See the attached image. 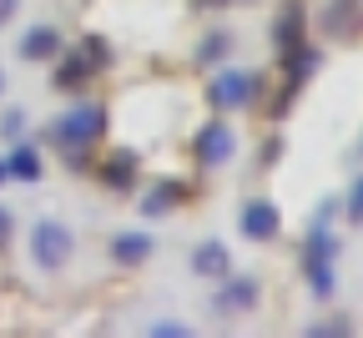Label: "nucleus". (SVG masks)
Instances as JSON below:
<instances>
[{
  "label": "nucleus",
  "instance_id": "f03ea898",
  "mask_svg": "<svg viewBox=\"0 0 363 338\" xmlns=\"http://www.w3.org/2000/svg\"><path fill=\"white\" fill-rule=\"evenodd\" d=\"M101 131H106V107H101V102H86V96H81L66 116L51 121V141H56L61 152H86V147H96Z\"/></svg>",
  "mask_w": 363,
  "mask_h": 338
},
{
  "label": "nucleus",
  "instance_id": "aec40b11",
  "mask_svg": "<svg viewBox=\"0 0 363 338\" xmlns=\"http://www.w3.org/2000/svg\"><path fill=\"white\" fill-rule=\"evenodd\" d=\"M147 333L152 338H192V328L177 323V318H157V323H147Z\"/></svg>",
  "mask_w": 363,
  "mask_h": 338
},
{
  "label": "nucleus",
  "instance_id": "9d476101",
  "mask_svg": "<svg viewBox=\"0 0 363 338\" xmlns=\"http://www.w3.org/2000/svg\"><path fill=\"white\" fill-rule=\"evenodd\" d=\"M152 253H157L152 232H116V237H111V258H116L121 268H142Z\"/></svg>",
  "mask_w": 363,
  "mask_h": 338
},
{
  "label": "nucleus",
  "instance_id": "cd10ccee",
  "mask_svg": "<svg viewBox=\"0 0 363 338\" xmlns=\"http://www.w3.org/2000/svg\"><path fill=\"white\" fill-rule=\"evenodd\" d=\"M0 91H6V71H0Z\"/></svg>",
  "mask_w": 363,
  "mask_h": 338
},
{
  "label": "nucleus",
  "instance_id": "4be33fe9",
  "mask_svg": "<svg viewBox=\"0 0 363 338\" xmlns=\"http://www.w3.org/2000/svg\"><path fill=\"white\" fill-rule=\"evenodd\" d=\"M303 333H308V338H323V333H338V338H343V333H353V328H348V318H328V323H308Z\"/></svg>",
  "mask_w": 363,
  "mask_h": 338
},
{
  "label": "nucleus",
  "instance_id": "0eeeda50",
  "mask_svg": "<svg viewBox=\"0 0 363 338\" xmlns=\"http://www.w3.org/2000/svg\"><path fill=\"white\" fill-rule=\"evenodd\" d=\"M197 157H202V167H227V162L238 157L233 126H227V121H207V126L197 131Z\"/></svg>",
  "mask_w": 363,
  "mask_h": 338
},
{
  "label": "nucleus",
  "instance_id": "6e6552de",
  "mask_svg": "<svg viewBox=\"0 0 363 338\" xmlns=\"http://www.w3.org/2000/svg\"><path fill=\"white\" fill-rule=\"evenodd\" d=\"M303 26H308L303 0H288V6L278 11V26H272V45H278V56H288V51H298V45H308Z\"/></svg>",
  "mask_w": 363,
  "mask_h": 338
},
{
  "label": "nucleus",
  "instance_id": "412c9836",
  "mask_svg": "<svg viewBox=\"0 0 363 338\" xmlns=\"http://www.w3.org/2000/svg\"><path fill=\"white\" fill-rule=\"evenodd\" d=\"M343 217H348V222H363V177L348 187V197H343Z\"/></svg>",
  "mask_w": 363,
  "mask_h": 338
},
{
  "label": "nucleus",
  "instance_id": "4468645a",
  "mask_svg": "<svg viewBox=\"0 0 363 338\" xmlns=\"http://www.w3.org/2000/svg\"><path fill=\"white\" fill-rule=\"evenodd\" d=\"M136 167H142V162H136V152H111L106 162H101V182L111 187V192H126V187H136Z\"/></svg>",
  "mask_w": 363,
  "mask_h": 338
},
{
  "label": "nucleus",
  "instance_id": "a878e982",
  "mask_svg": "<svg viewBox=\"0 0 363 338\" xmlns=\"http://www.w3.org/2000/svg\"><path fill=\"white\" fill-rule=\"evenodd\" d=\"M197 6H207V11H227V6H238V0H197Z\"/></svg>",
  "mask_w": 363,
  "mask_h": 338
},
{
  "label": "nucleus",
  "instance_id": "423d86ee",
  "mask_svg": "<svg viewBox=\"0 0 363 338\" xmlns=\"http://www.w3.org/2000/svg\"><path fill=\"white\" fill-rule=\"evenodd\" d=\"M238 227H242L247 243H272L278 227H283V212L272 207L267 197H247V202L238 207Z\"/></svg>",
  "mask_w": 363,
  "mask_h": 338
},
{
  "label": "nucleus",
  "instance_id": "7ed1b4c3",
  "mask_svg": "<svg viewBox=\"0 0 363 338\" xmlns=\"http://www.w3.org/2000/svg\"><path fill=\"white\" fill-rule=\"evenodd\" d=\"M30 258H35V268H45V273H61V268L76 258V232H71L66 222H56V217H40V222L30 227Z\"/></svg>",
  "mask_w": 363,
  "mask_h": 338
},
{
  "label": "nucleus",
  "instance_id": "f8f14e48",
  "mask_svg": "<svg viewBox=\"0 0 363 338\" xmlns=\"http://www.w3.org/2000/svg\"><path fill=\"white\" fill-rule=\"evenodd\" d=\"M187 197H192V187H187V182H162V187H152L147 197H142V217H162V212L182 207Z\"/></svg>",
  "mask_w": 363,
  "mask_h": 338
},
{
  "label": "nucleus",
  "instance_id": "f3484780",
  "mask_svg": "<svg viewBox=\"0 0 363 338\" xmlns=\"http://www.w3.org/2000/svg\"><path fill=\"white\" fill-rule=\"evenodd\" d=\"M353 6H358V0H333V11L323 16V26H328V40H343V36L353 31Z\"/></svg>",
  "mask_w": 363,
  "mask_h": 338
},
{
  "label": "nucleus",
  "instance_id": "a211bd4d",
  "mask_svg": "<svg viewBox=\"0 0 363 338\" xmlns=\"http://www.w3.org/2000/svg\"><path fill=\"white\" fill-rule=\"evenodd\" d=\"M76 51H81V61H86L91 71H106V66H111V45H106L101 36H86V45H76Z\"/></svg>",
  "mask_w": 363,
  "mask_h": 338
},
{
  "label": "nucleus",
  "instance_id": "1a4fd4ad",
  "mask_svg": "<svg viewBox=\"0 0 363 338\" xmlns=\"http://www.w3.org/2000/svg\"><path fill=\"white\" fill-rule=\"evenodd\" d=\"M192 273H197V278H207V283H217V278L233 273V253H227L222 237H207V243H197V248H192Z\"/></svg>",
  "mask_w": 363,
  "mask_h": 338
},
{
  "label": "nucleus",
  "instance_id": "6ab92c4d",
  "mask_svg": "<svg viewBox=\"0 0 363 338\" xmlns=\"http://www.w3.org/2000/svg\"><path fill=\"white\" fill-rule=\"evenodd\" d=\"M21 136H26V111L6 107V116H0V141H21Z\"/></svg>",
  "mask_w": 363,
  "mask_h": 338
},
{
  "label": "nucleus",
  "instance_id": "f257e3e1",
  "mask_svg": "<svg viewBox=\"0 0 363 338\" xmlns=\"http://www.w3.org/2000/svg\"><path fill=\"white\" fill-rule=\"evenodd\" d=\"M333 258H338L333 227H328V222H313L308 237H303V278H308V288H313V298H333V288H338Z\"/></svg>",
  "mask_w": 363,
  "mask_h": 338
},
{
  "label": "nucleus",
  "instance_id": "393cba45",
  "mask_svg": "<svg viewBox=\"0 0 363 338\" xmlns=\"http://www.w3.org/2000/svg\"><path fill=\"white\" fill-rule=\"evenodd\" d=\"M278 157H283V147H278V141H267V147H262V167H278Z\"/></svg>",
  "mask_w": 363,
  "mask_h": 338
},
{
  "label": "nucleus",
  "instance_id": "20e7f679",
  "mask_svg": "<svg viewBox=\"0 0 363 338\" xmlns=\"http://www.w3.org/2000/svg\"><path fill=\"white\" fill-rule=\"evenodd\" d=\"M257 91H262V76H257V71H217V76L207 81V96H212L217 111H242V107H252Z\"/></svg>",
  "mask_w": 363,
  "mask_h": 338
},
{
  "label": "nucleus",
  "instance_id": "b1692460",
  "mask_svg": "<svg viewBox=\"0 0 363 338\" xmlns=\"http://www.w3.org/2000/svg\"><path fill=\"white\" fill-rule=\"evenodd\" d=\"M16 11H21V0H0V26H11Z\"/></svg>",
  "mask_w": 363,
  "mask_h": 338
},
{
  "label": "nucleus",
  "instance_id": "5701e85b",
  "mask_svg": "<svg viewBox=\"0 0 363 338\" xmlns=\"http://www.w3.org/2000/svg\"><path fill=\"white\" fill-rule=\"evenodd\" d=\"M11 232H16V217H11V207H6V202H0V248L11 243Z\"/></svg>",
  "mask_w": 363,
  "mask_h": 338
},
{
  "label": "nucleus",
  "instance_id": "9b49d317",
  "mask_svg": "<svg viewBox=\"0 0 363 338\" xmlns=\"http://www.w3.org/2000/svg\"><path fill=\"white\" fill-rule=\"evenodd\" d=\"M51 56H61L56 26H30V31L21 36V61H51Z\"/></svg>",
  "mask_w": 363,
  "mask_h": 338
},
{
  "label": "nucleus",
  "instance_id": "2eb2a0df",
  "mask_svg": "<svg viewBox=\"0 0 363 338\" xmlns=\"http://www.w3.org/2000/svg\"><path fill=\"white\" fill-rule=\"evenodd\" d=\"M96 76L86 61H81V51H71V56H61V66H56V76H51V86H61V91H86V81Z\"/></svg>",
  "mask_w": 363,
  "mask_h": 338
},
{
  "label": "nucleus",
  "instance_id": "39448f33",
  "mask_svg": "<svg viewBox=\"0 0 363 338\" xmlns=\"http://www.w3.org/2000/svg\"><path fill=\"white\" fill-rule=\"evenodd\" d=\"M257 303H262V288H257V278H238V273L217 278V298H212V313H217V318L252 313Z\"/></svg>",
  "mask_w": 363,
  "mask_h": 338
},
{
  "label": "nucleus",
  "instance_id": "bb28decb",
  "mask_svg": "<svg viewBox=\"0 0 363 338\" xmlns=\"http://www.w3.org/2000/svg\"><path fill=\"white\" fill-rule=\"evenodd\" d=\"M11 182V172H6V157H0V187H6Z\"/></svg>",
  "mask_w": 363,
  "mask_h": 338
},
{
  "label": "nucleus",
  "instance_id": "ddd939ff",
  "mask_svg": "<svg viewBox=\"0 0 363 338\" xmlns=\"http://www.w3.org/2000/svg\"><path fill=\"white\" fill-rule=\"evenodd\" d=\"M6 172H11V182H40L45 162H40V152H35V147H26V141H11V152H6Z\"/></svg>",
  "mask_w": 363,
  "mask_h": 338
},
{
  "label": "nucleus",
  "instance_id": "dca6fc26",
  "mask_svg": "<svg viewBox=\"0 0 363 338\" xmlns=\"http://www.w3.org/2000/svg\"><path fill=\"white\" fill-rule=\"evenodd\" d=\"M227 51H233V36H227V31H207L202 45H197V61L202 66H217V61H227Z\"/></svg>",
  "mask_w": 363,
  "mask_h": 338
}]
</instances>
